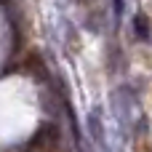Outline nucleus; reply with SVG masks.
I'll list each match as a JSON object with an SVG mask.
<instances>
[{"instance_id":"1","label":"nucleus","mask_w":152,"mask_h":152,"mask_svg":"<svg viewBox=\"0 0 152 152\" xmlns=\"http://www.w3.org/2000/svg\"><path fill=\"white\" fill-rule=\"evenodd\" d=\"M134 24H136L139 37H147V32H150V29H147V19H144V16H136V19H134Z\"/></svg>"},{"instance_id":"2","label":"nucleus","mask_w":152,"mask_h":152,"mask_svg":"<svg viewBox=\"0 0 152 152\" xmlns=\"http://www.w3.org/2000/svg\"><path fill=\"white\" fill-rule=\"evenodd\" d=\"M115 8L120 11V8H123V0H115Z\"/></svg>"}]
</instances>
